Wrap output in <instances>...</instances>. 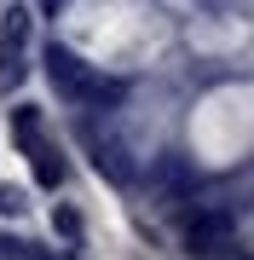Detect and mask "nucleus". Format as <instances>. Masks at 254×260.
Wrapping results in <instances>:
<instances>
[{
	"mask_svg": "<svg viewBox=\"0 0 254 260\" xmlns=\"http://www.w3.org/2000/svg\"><path fill=\"white\" fill-rule=\"evenodd\" d=\"M0 41H6V47H0V93H12V87L23 81V41H29V12L23 6H12L6 18H0Z\"/></svg>",
	"mask_w": 254,
	"mask_h": 260,
	"instance_id": "7ed1b4c3",
	"label": "nucleus"
},
{
	"mask_svg": "<svg viewBox=\"0 0 254 260\" xmlns=\"http://www.w3.org/2000/svg\"><path fill=\"white\" fill-rule=\"evenodd\" d=\"M0 214H23V191H12V185H0Z\"/></svg>",
	"mask_w": 254,
	"mask_h": 260,
	"instance_id": "423d86ee",
	"label": "nucleus"
},
{
	"mask_svg": "<svg viewBox=\"0 0 254 260\" xmlns=\"http://www.w3.org/2000/svg\"><path fill=\"white\" fill-rule=\"evenodd\" d=\"M41 6H47V12H58V6H64V0H41Z\"/></svg>",
	"mask_w": 254,
	"mask_h": 260,
	"instance_id": "0eeeda50",
	"label": "nucleus"
},
{
	"mask_svg": "<svg viewBox=\"0 0 254 260\" xmlns=\"http://www.w3.org/2000/svg\"><path fill=\"white\" fill-rule=\"evenodd\" d=\"M47 81H52V93L64 99V104H81V110H93V104H116L127 93L116 75H104V70H93V64H81L69 47H47Z\"/></svg>",
	"mask_w": 254,
	"mask_h": 260,
	"instance_id": "f257e3e1",
	"label": "nucleus"
},
{
	"mask_svg": "<svg viewBox=\"0 0 254 260\" xmlns=\"http://www.w3.org/2000/svg\"><path fill=\"white\" fill-rule=\"evenodd\" d=\"M87 145H93V162H98V174H110V179H127V174H133V162L122 156V145H116V139H98V133L87 127Z\"/></svg>",
	"mask_w": 254,
	"mask_h": 260,
	"instance_id": "39448f33",
	"label": "nucleus"
},
{
	"mask_svg": "<svg viewBox=\"0 0 254 260\" xmlns=\"http://www.w3.org/2000/svg\"><path fill=\"white\" fill-rule=\"evenodd\" d=\"M12 127H18V145L29 150V162H35V179L47 191H58L64 185V156H58V145L41 133V110L35 104H18V110H12Z\"/></svg>",
	"mask_w": 254,
	"mask_h": 260,
	"instance_id": "f03ea898",
	"label": "nucleus"
},
{
	"mask_svg": "<svg viewBox=\"0 0 254 260\" xmlns=\"http://www.w3.org/2000/svg\"><path fill=\"white\" fill-rule=\"evenodd\" d=\"M226 237H231V214H197L191 220V249L214 254V249H226Z\"/></svg>",
	"mask_w": 254,
	"mask_h": 260,
	"instance_id": "20e7f679",
	"label": "nucleus"
}]
</instances>
